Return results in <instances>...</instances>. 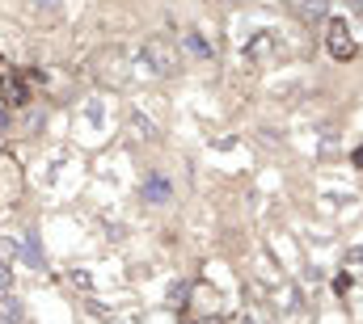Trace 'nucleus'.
Segmentation results:
<instances>
[{
    "label": "nucleus",
    "mask_w": 363,
    "mask_h": 324,
    "mask_svg": "<svg viewBox=\"0 0 363 324\" xmlns=\"http://www.w3.org/2000/svg\"><path fill=\"white\" fill-rule=\"evenodd\" d=\"M140 68L157 72V76H174L178 72V51L165 42V38H148L144 51H140Z\"/></svg>",
    "instance_id": "1"
},
{
    "label": "nucleus",
    "mask_w": 363,
    "mask_h": 324,
    "mask_svg": "<svg viewBox=\"0 0 363 324\" xmlns=\"http://www.w3.org/2000/svg\"><path fill=\"white\" fill-rule=\"evenodd\" d=\"M330 55L334 59H351L355 55V38H351L347 21H330Z\"/></svg>",
    "instance_id": "2"
},
{
    "label": "nucleus",
    "mask_w": 363,
    "mask_h": 324,
    "mask_svg": "<svg viewBox=\"0 0 363 324\" xmlns=\"http://www.w3.org/2000/svg\"><path fill=\"white\" fill-rule=\"evenodd\" d=\"M169 194H174V190H169V181H165L161 173H152V177L144 181V202H157V207H161V202H169Z\"/></svg>",
    "instance_id": "3"
},
{
    "label": "nucleus",
    "mask_w": 363,
    "mask_h": 324,
    "mask_svg": "<svg viewBox=\"0 0 363 324\" xmlns=\"http://www.w3.org/2000/svg\"><path fill=\"white\" fill-rule=\"evenodd\" d=\"M300 13H304L308 21H321V17L330 13V0H300Z\"/></svg>",
    "instance_id": "4"
},
{
    "label": "nucleus",
    "mask_w": 363,
    "mask_h": 324,
    "mask_svg": "<svg viewBox=\"0 0 363 324\" xmlns=\"http://www.w3.org/2000/svg\"><path fill=\"white\" fill-rule=\"evenodd\" d=\"M131 131H135L140 139H152V122H148V118H131Z\"/></svg>",
    "instance_id": "5"
},
{
    "label": "nucleus",
    "mask_w": 363,
    "mask_h": 324,
    "mask_svg": "<svg viewBox=\"0 0 363 324\" xmlns=\"http://www.w3.org/2000/svg\"><path fill=\"white\" fill-rule=\"evenodd\" d=\"M0 303H9V287L4 282H0Z\"/></svg>",
    "instance_id": "6"
},
{
    "label": "nucleus",
    "mask_w": 363,
    "mask_h": 324,
    "mask_svg": "<svg viewBox=\"0 0 363 324\" xmlns=\"http://www.w3.org/2000/svg\"><path fill=\"white\" fill-rule=\"evenodd\" d=\"M0 324H17V320H13V316H0Z\"/></svg>",
    "instance_id": "7"
}]
</instances>
